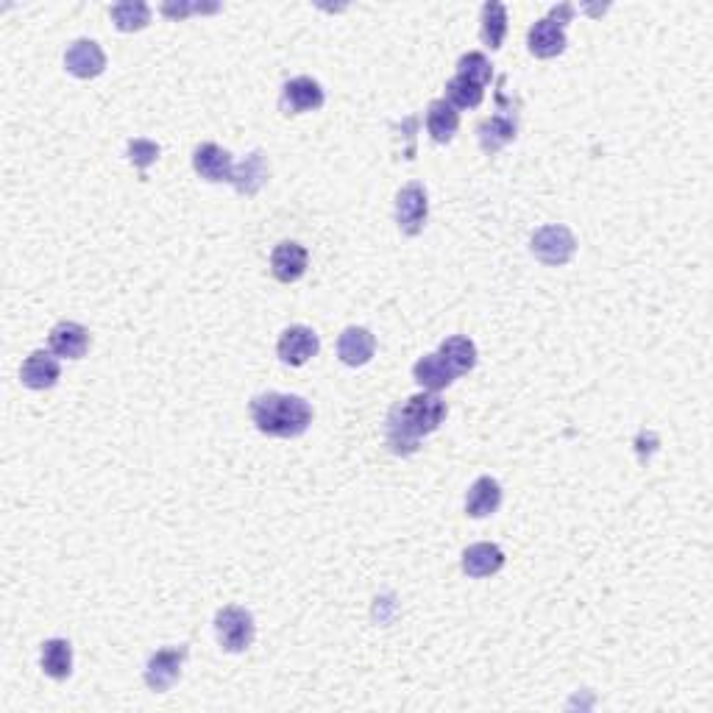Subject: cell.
<instances>
[{
  "mask_svg": "<svg viewBox=\"0 0 713 713\" xmlns=\"http://www.w3.org/2000/svg\"><path fill=\"white\" fill-rule=\"evenodd\" d=\"M446 418V402L438 393L424 390L404 402L393 404L385 421V438L393 454H415L424 435H432Z\"/></svg>",
  "mask_w": 713,
  "mask_h": 713,
  "instance_id": "cell-1",
  "label": "cell"
},
{
  "mask_svg": "<svg viewBox=\"0 0 713 713\" xmlns=\"http://www.w3.org/2000/svg\"><path fill=\"white\" fill-rule=\"evenodd\" d=\"M251 421L268 438H299L312 424V407L301 396L262 393L251 399Z\"/></svg>",
  "mask_w": 713,
  "mask_h": 713,
  "instance_id": "cell-2",
  "label": "cell"
},
{
  "mask_svg": "<svg viewBox=\"0 0 713 713\" xmlns=\"http://www.w3.org/2000/svg\"><path fill=\"white\" fill-rule=\"evenodd\" d=\"M215 636H218V644L226 652H246L254 644V636H257L254 616L246 608H237V605L218 610V616H215Z\"/></svg>",
  "mask_w": 713,
  "mask_h": 713,
  "instance_id": "cell-3",
  "label": "cell"
},
{
  "mask_svg": "<svg viewBox=\"0 0 713 713\" xmlns=\"http://www.w3.org/2000/svg\"><path fill=\"white\" fill-rule=\"evenodd\" d=\"M532 254L535 260H541L544 265H566L577 251V240L566 226L552 223V226H541L538 232L532 234Z\"/></svg>",
  "mask_w": 713,
  "mask_h": 713,
  "instance_id": "cell-4",
  "label": "cell"
},
{
  "mask_svg": "<svg viewBox=\"0 0 713 713\" xmlns=\"http://www.w3.org/2000/svg\"><path fill=\"white\" fill-rule=\"evenodd\" d=\"M427 218H429V198H427V190H424V184H407V187H402L399 190V195H396V223H399V229H402V234H407V237H415V234L424 232V226H427Z\"/></svg>",
  "mask_w": 713,
  "mask_h": 713,
  "instance_id": "cell-5",
  "label": "cell"
},
{
  "mask_svg": "<svg viewBox=\"0 0 713 713\" xmlns=\"http://www.w3.org/2000/svg\"><path fill=\"white\" fill-rule=\"evenodd\" d=\"M187 652H190V649L184 647V644L182 647L156 649L154 655L148 658V663H145V686L156 691V694L168 691V688L179 680V675H182Z\"/></svg>",
  "mask_w": 713,
  "mask_h": 713,
  "instance_id": "cell-6",
  "label": "cell"
},
{
  "mask_svg": "<svg viewBox=\"0 0 713 713\" xmlns=\"http://www.w3.org/2000/svg\"><path fill=\"white\" fill-rule=\"evenodd\" d=\"M326 101L324 87L310 76H299L290 78L285 87H282V98H279V106L285 115H304V112H315L321 109Z\"/></svg>",
  "mask_w": 713,
  "mask_h": 713,
  "instance_id": "cell-7",
  "label": "cell"
},
{
  "mask_svg": "<svg viewBox=\"0 0 713 713\" xmlns=\"http://www.w3.org/2000/svg\"><path fill=\"white\" fill-rule=\"evenodd\" d=\"M318 349H321V340H318V335L312 332L310 326H287L285 332L279 335V343H276V354H279V360L287 365H293V368H299V365L310 363L312 357L318 354Z\"/></svg>",
  "mask_w": 713,
  "mask_h": 713,
  "instance_id": "cell-8",
  "label": "cell"
},
{
  "mask_svg": "<svg viewBox=\"0 0 713 713\" xmlns=\"http://www.w3.org/2000/svg\"><path fill=\"white\" fill-rule=\"evenodd\" d=\"M516 131H519V117L513 109L505 112H496V115L485 117L480 126H477V137H480L482 151L488 156L499 154L507 143L516 140Z\"/></svg>",
  "mask_w": 713,
  "mask_h": 713,
  "instance_id": "cell-9",
  "label": "cell"
},
{
  "mask_svg": "<svg viewBox=\"0 0 713 713\" xmlns=\"http://www.w3.org/2000/svg\"><path fill=\"white\" fill-rule=\"evenodd\" d=\"M65 67L70 76L98 78L106 70V53L92 39H76L73 45H67Z\"/></svg>",
  "mask_w": 713,
  "mask_h": 713,
  "instance_id": "cell-10",
  "label": "cell"
},
{
  "mask_svg": "<svg viewBox=\"0 0 713 713\" xmlns=\"http://www.w3.org/2000/svg\"><path fill=\"white\" fill-rule=\"evenodd\" d=\"M193 168L201 179L207 182H232L234 176V159L232 154L215 143H204L195 148Z\"/></svg>",
  "mask_w": 713,
  "mask_h": 713,
  "instance_id": "cell-11",
  "label": "cell"
},
{
  "mask_svg": "<svg viewBox=\"0 0 713 713\" xmlns=\"http://www.w3.org/2000/svg\"><path fill=\"white\" fill-rule=\"evenodd\" d=\"M48 346L62 360H81L90 349V332H87V326L76 324V321H59L48 335Z\"/></svg>",
  "mask_w": 713,
  "mask_h": 713,
  "instance_id": "cell-12",
  "label": "cell"
},
{
  "mask_svg": "<svg viewBox=\"0 0 713 713\" xmlns=\"http://www.w3.org/2000/svg\"><path fill=\"white\" fill-rule=\"evenodd\" d=\"M307 265H310V254H307V248L301 246V243H290L287 240V243H279V246L273 248L271 271L282 285L299 282L301 276L307 273Z\"/></svg>",
  "mask_w": 713,
  "mask_h": 713,
  "instance_id": "cell-13",
  "label": "cell"
},
{
  "mask_svg": "<svg viewBox=\"0 0 713 713\" xmlns=\"http://www.w3.org/2000/svg\"><path fill=\"white\" fill-rule=\"evenodd\" d=\"M59 376H62V368H59V357L53 351H31L20 368V379L31 390L53 388L59 382Z\"/></svg>",
  "mask_w": 713,
  "mask_h": 713,
  "instance_id": "cell-14",
  "label": "cell"
},
{
  "mask_svg": "<svg viewBox=\"0 0 713 713\" xmlns=\"http://www.w3.org/2000/svg\"><path fill=\"white\" fill-rule=\"evenodd\" d=\"M527 45H530L532 56L538 59H555L566 51V28H560L558 23H552L549 17L532 23L530 34H527Z\"/></svg>",
  "mask_w": 713,
  "mask_h": 713,
  "instance_id": "cell-15",
  "label": "cell"
},
{
  "mask_svg": "<svg viewBox=\"0 0 713 713\" xmlns=\"http://www.w3.org/2000/svg\"><path fill=\"white\" fill-rule=\"evenodd\" d=\"M376 351V338L365 326H349L338 340V357L351 368L371 363Z\"/></svg>",
  "mask_w": 713,
  "mask_h": 713,
  "instance_id": "cell-16",
  "label": "cell"
},
{
  "mask_svg": "<svg viewBox=\"0 0 713 713\" xmlns=\"http://www.w3.org/2000/svg\"><path fill=\"white\" fill-rule=\"evenodd\" d=\"M502 505V485L493 477H480L466 493V516L488 519Z\"/></svg>",
  "mask_w": 713,
  "mask_h": 713,
  "instance_id": "cell-17",
  "label": "cell"
},
{
  "mask_svg": "<svg viewBox=\"0 0 713 713\" xmlns=\"http://www.w3.org/2000/svg\"><path fill=\"white\" fill-rule=\"evenodd\" d=\"M505 566V552L502 546L496 544H471L463 552V571L474 580L491 577L496 571H502Z\"/></svg>",
  "mask_w": 713,
  "mask_h": 713,
  "instance_id": "cell-18",
  "label": "cell"
},
{
  "mask_svg": "<svg viewBox=\"0 0 713 713\" xmlns=\"http://www.w3.org/2000/svg\"><path fill=\"white\" fill-rule=\"evenodd\" d=\"M265 182H268V162H265L262 151H254L240 165H234L232 184L240 195H248V198L257 195L265 187Z\"/></svg>",
  "mask_w": 713,
  "mask_h": 713,
  "instance_id": "cell-19",
  "label": "cell"
},
{
  "mask_svg": "<svg viewBox=\"0 0 713 713\" xmlns=\"http://www.w3.org/2000/svg\"><path fill=\"white\" fill-rule=\"evenodd\" d=\"M427 129L435 143L449 145L454 140L457 129H460V112H457L446 98L432 101V104L427 106Z\"/></svg>",
  "mask_w": 713,
  "mask_h": 713,
  "instance_id": "cell-20",
  "label": "cell"
},
{
  "mask_svg": "<svg viewBox=\"0 0 713 713\" xmlns=\"http://www.w3.org/2000/svg\"><path fill=\"white\" fill-rule=\"evenodd\" d=\"M42 672L51 680H67L73 672V647L65 638H51L42 644Z\"/></svg>",
  "mask_w": 713,
  "mask_h": 713,
  "instance_id": "cell-21",
  "label": "cell"
},
{
  "mask_svg": "<svg viewBox=\"0 0 713 713\" xmlns=\"http://www.w3.org/2000/svg\"><path fill=\"white\" fill-rule=\"evenodd\" d=\"M413 376L421 388L432 390V393L449 388L454 379H457V376L452 374V368L441 360V354H427V357H421V360L415 363Z\"/></svg>",
  "mask_w": 713,
  "mask_h": 713,
  "instance_id": "cell-22",
  "label": "cell"
},
{
  "mask_svg": "<svg viewBox=\"0 0 713 713\" xmlns=\"http://www.w3.org/2000/svg\"><path fill=\"white\" fill-rule=\"evenodd\" d=\"M438 354H441L443 363L452 368L454 376L468 374V371L477 365V346H474V340L463 338V335H454V338L443 340Z\"/></svg>",
  "mask_w": 713,
  "mask_h": 713,
  "instance_id": "cell-23",
  "label": "cell"
},
{
  "mask_svg": "<svg viewBox=\"0 0 713 713\" xmlns=\"http://www.w3.org/2000/svg\"><path fill=\"white\" fill-rule=\"evenodd\" d=\"M112 20H115L117 31H143L148 23H151V6L143 3V0H126V3H115L112 9Z\"/></svg>",
  "mask_w": 713,
  "mask_h": 713,
  "instance_id": "cell-24",
  "label": "cell"
},
{
  "mask_svg": "<svg viewBox=\"0 0 713 713\" xmlns=\"http://www.w3.org/2000/svg\"><path fill=\"white\" fill-rule=\"evenodd\" d=\"M482 42L491 48V51H499L502 42H505L507 34V9L502 3H485L482 6Z\"/></svg>",
  "mask_w": 713,
  "mask_h": 713,
  "instance_id": "cell-25",
  "label": "cell"
},
{
  "mask_svg": "<svg viewBox=\"0 0 713 713\" xmlns=\"http://www.w3.org/2000/svg\"><path fill=\"white\" fill-rule=\"evenodd\" d=\"M485 98V87L468 81L463 76H454L449 84H446V101L454 106V109H477Z\"/></svg>",
  "mask_w": 713,
  "mask_h": 713,
  "instance_id": "cell-26",
  "label": "cell"
},
{
  "mask_svg": "<svg viewBox=\"0 0 713 713\" xmlns=\"http://www.w3.org/2000/svg\"><path fill=\"white\" fill-rule=\"evenodd\" d=\"M457 76L468 78V81H474V84H480V87H485L488 81L493 78V65L488 62V56L480 51H471V53H463L460 56V62H457Z\"/></svg>",
  "mask_w": 713,
  "mask_h": 713,
  "instance_id": "cell-27",
  "label": "cell"
},
{
  "mask_svg": "<svg viewBox=\"0 0 713 713\" xmlns=\"http://www.w3.org/2000/svg\"><path fill=\"white\" fill-rule=\"evenodd\" d=\"M129 159L134 168L145 173L159 159V145L151 143V140H143V137L140 140H129Z\"/></svg>",
  "mask_w": 713,
  "mask_h": 713,
  "instance_id": "cell-28",
  "label": "cell"
},
{
  "mask_svg": "<svg viewBox=\"0 0 713 713\" xmlns=\"http://www.w3.org/2000/svg\"><path fill=\"white\" fill-rule=\"evenodd\" d=\"M221 6H204V3H165L162 14L170 20H182L187 14H215Z\"/></svg>",
  "mask_w": 713,
  "mask_h": 713,
  "instance_id": "cell-29",
  "label": "cell"
},
{
  "mask_svg": "<svg viewBox=\"0 0 713 713\" xmlns=\"http://www.w3.org/2000/svg\"><path fill=\"white\" fill-rule=\"evenodd\" d=\"M393 129L399 131V134H404V140H407V159H415V131H418V117L410 115L404 117L399 126H393Z\"/></svg>",
  "mask_w": 713,
  "mask_h": 713,
  "instance_id": "cell-30",
  "label": "cell"
},
{
  "mask_svg": "<svg viewBox=\"0 0 713 713\" xmlns=\"http://www.w3.org/2000/svg\"><path fill=\"white\" fill-rule=\"evenodd\" d=\"M571 17H574V6H569V3H560V6H555V9L549 12V20L558 23L560 28H566V23H569Z\"/></svg>",
  "mask_w": 713,
  "mask_h": 713,
  "instance_id": "cell-31",
  "label": "cell"
}]
</instances>
